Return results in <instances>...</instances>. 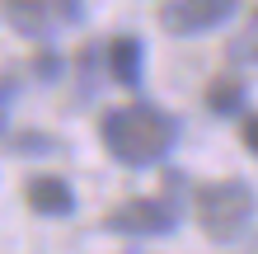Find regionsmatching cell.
Here are the masks:
<instances>
[{
    "label": "cell",
    "mask_w": 258,
    "mask_h": 254,
    "mask_svg": "<svg viewBox=\"0 0 258 254\" xmlns=\"http://www.w3.org/2000/svg\"><path fill=\"white\" fill-rule=\"evenodd\" d=\"M99 137H103V146H108V156L117 165L141 170V165H155V160H164L174 151L178 123L164 109H155V104H127V109L103 113Z\"/></svg>",
    "instance_id": "1"
},
{
    "label": "cell",
    "mask_w": 258,
    "mask_h": 254,
    "mask_svg": "<svg viewBox=\"0 0 258 254\" xmlns=\"http://www.w3.org/2000/svg\"><path fill=\"white\" fill-rule=\"evenodd\" d=\"M192 212L211 240H235L253 217V188L244 179H221V184H202L192 193Z\"/></svg>",
    "instance_id": "2"
},
{
    "label": "cell",
    "mask_w": 258,
    "mask_h": 254,
    "mask_svg": "<svg viewBox=\"0 0 258 254\" xmlns=\"http://www.w3.org/2000/svg\"><path fill=\"white\" fill-rule=\"evenodd\" d=\"M0 10H5V24L14 33H24L33 42L56 38V33H66V28H75L85 19L80 0H0Z\"/></svg>",
    "instance_id": "3"
},
{
    "label": "cell",
    "mask_w": 258,
    "mask_h": 254,
    "mask_svg": "<svg viewBox=\"0 0 258 254\" xmlns=\"http://www.w3.org/2000/svg\"><path fill=\"white\" fill-rule=\"evenodd\" d=\"M113 235H132V240H160V235L178 231V207L169 198H127L103 217Z\"/></svg>",
    "instance_id": "4"
},
{
    "label": "cell",
    "mask_w": 258,
    "mask_h": 254,
    "mask_svg": "<svg viewBox=\"0 0 258 254\" xmlns=\"http://www.w3.org/2000/svg\"><path fill=\"white\" fill-rule=\"evenodd\" d=\"M239 10V0H164L160 5V28L169 38H197L221 28Z\"/></svg>",
    "instance_id": "5"
},
{
    "label": "cell",
    "mask_w": 258,
    "mask_h": 254,
    "mask_svg": "<svg viewBox=\"0 0 258 254\" xmlns=\"http://www.w3.org/2000/svg\"><path fill=\"white\" fill-rule=\"evenodd\" d=\"M24 198L38 217H71L75 212V188L56 174H33L24 184Z\"/></svg>",
    "instance_id": "6"
},
{
    "label": "cell",
    "mask_w": 258,
    "mask_h": 254,
    "mask_svg": "<svg viewBox=\"0 0 258 254\" xmlns=\"http://www.w3.org/2000/svg\"><path fill=\"white\" fill-rule=\"evenodd\" d=\"M141 66H146L141 38H113L108 42V76L122 89H141Z\"/></svg>",
    "instance_id": "7"
},
{
    "label": "cell",
    "mask_w": 258,
    "mask_h": 254,
    "mask_svg": "<svg viewBox=\"0 0 258 254\" xmlns=\"http://www.w3.org/2000/svg\"><path fill=\"white\" fill-rule=\"evenodd\" d=\"M244 99H249V89L239 85L235 76H216V80L207 85V109H211V113H221V118L244 113Z\"/></svg>",
    "instance_id": "8"
},
{
    "label": "cell",
    "mask_w": 258,
    "mask_h": 254,
    "mask_svg": "<svg viewBox=\"0 0 258 254\" xmlns=\"http://www.w3.org/2000/svg\"><path fill=\"white\" fill-rule=\"evenodd\" d=\"M230 62H239V66H258V5H253V14L244 19V28L230 38Z\"/></svg>",
    "instance_id": "9"
},
{
    "label": "cell",
    "mask_w": 258,
    "mask_h": 254,
    "mask_svg": "<svg viewBox=\"0 0 258 254\" xmlns=\"http://www.w3.org/2000/svg\"><path fill=\"white\" fill-rule=\"evenodd\" d=\"M33 71L42 80H56V76H61V57H56L52 47H42V52H33Z\"/></svg>",
    "instance_id": "10"
},
{
    "label": "cell",
    "mask_w": 258,
    "mask_h": 254,
    "mask_svg": "<svg viewBox=\"0 0 258 254\" xmlns=\"http://www.w3.org/2000/svg\"><path fill=\"white\" fill-rule=\"evenodd\" d=\"M239 141H244V146H249V151L258 156V113H249V118H244V123H239Z\"/></svg>",
    "instance_id": "11"
},
{
    "label": "cell",
    "mask_w": 258,
    "mask_h": 254,
    "mask_svg": "<svg viewBox=\"0 0 258 254\" xmlns=\"http://www.w3.org/2000/svg\"><path fill=\"white\" fill-rule=\"evenodd\" d=\"M10 99H14V80L0 76V132H5V123H10Z\"/></svg>",
    "instance_id": "12"
}]
</instances>
